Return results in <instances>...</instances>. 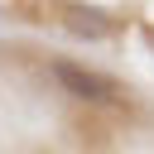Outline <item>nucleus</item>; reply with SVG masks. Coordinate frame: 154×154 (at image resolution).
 Segmentation results:
<instances>
[{
    "label": "nucleus",
    "instance_id": "nucleus-1",
    "mask_svg": "<svg viewBox=\"0 0 154 154\" xmlns=\"http://www.w3.org/2000/svg\"><path fill=\"white\" fill-rule=\"evenodd\" d=\"M53 77H58V87H63L67 96H77V101H116V82H111L106 72H96V67L72 63V58H53Z\"/></svg>",
    "mask_w": 154,
    "mask_h": 154
},
{
    "label": "nucleus",
    "instance_id": "nucleus-2",
    "mask_svg": "<svg viewBox=\"0 0 154 154\" xmlns=\"http://www.w3.org/2000/svg\"><path fill=\"white\" fill-rule=\"evenodd\" d=\"M63 24L72 34H82V38H106V29H111V19L101 10H91V5H63Z\"/></svg>",
    "mask_w": 154,
    "mask_h": 154
}]
</instances>
